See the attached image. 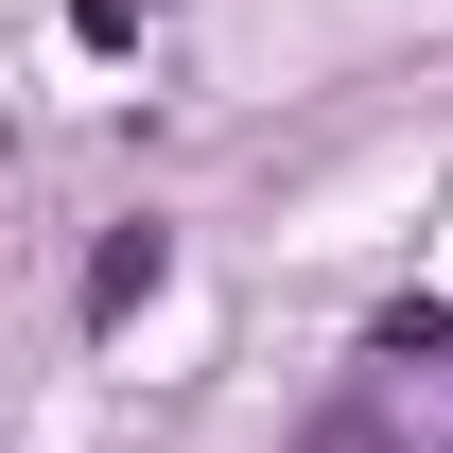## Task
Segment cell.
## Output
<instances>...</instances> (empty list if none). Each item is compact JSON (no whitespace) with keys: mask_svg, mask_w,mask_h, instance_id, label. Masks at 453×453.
Instances as JSON below:
<instances>
[{"mask_svg":"<svg viewBox=\"0 0 453 453\" xmlns=\"http://www.w3.org/2000/svg\"><path fill=\"white\" fill-rule=\"evenodd\" d=\"M70 35H88V53H140V35H157V0H70Z\"/></svg>","mask_w":453,"mask_h":453,"instance_id":"3957f363","label":"cell"},{"mask_svg":"<svg viewBox=\"0 0 453 453\" xmlns=\"http://www.w3.org/2000/svg\"><path fill=\"white\" fill-rule=\"evenodd\" d=\"M366 366H384V384H418V366H453V314H436V296H401L384 332H366Z\"/></svg>","mask_w":453,"mask_h":453,"instance_id":"7a4b0ae2","label":"cell"},{"mask_svg":"<svg viewBox=\"0 0 453 453\" xmlns=\"http://www.w3.org/2000/svg\"><path fill=\"white\" fill-rule=\"evenodd\" d=\"M157 280H174V226H157V210H122L105 244H88V332H122V314H140Z\"/></svg>","mask_w":453,"mask_h":453,"instance_id":"6da1fadb","label":"cell"}]
</instances>
